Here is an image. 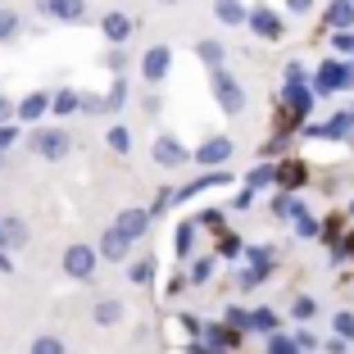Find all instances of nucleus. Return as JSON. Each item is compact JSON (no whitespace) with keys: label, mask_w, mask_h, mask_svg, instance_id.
<instances>
[{"label":"nucleus","mask_w":354,"mask_h":354,"mask_svg":"<svg viewBox=\"0 0 354 354\" xmlns=\"http://www.w3.org/2000/svg\"><path fill=\"white\" fill-rule=\"evenodd\" d=\"M354 86V59H323L313 73V91L318 95H336Z\"/></svg>","instance_id":"f257e3e1"},{"label":"nucleus","mask_w":354,"mask_h":354,"mask_svg":"<svg viewBox=\"0 0 354 354\" xmlns=\"http://www.w3.org/2000/svg\"><path fill=\"white\" fill-rule=\"evenodd\" d=\"M95 263H100V245H86V241H77V245H68V250H64V277L91 281V277H95Z\"/></svg>","instance_id":"f03ea898"},{"label":"nucleus","mask_w":354,"mask_h":354,"mask_svg":"<svg viewBox=\"0 0 354 354\" xmlns=\"http://www.w3.org/2000/svg\"><path fill=\"white\" fill-rule=\"evenodd\" d=\"M214 73V100H218L223 114H241L245 109V91H241V82L232 73H223V68H209Z\"/></svg>","instance_id":"7ed1b4c3"},{"label":"nucleus","mask_w":354,"mask_h":354,"mask_svg":"<svg viewBox=\"0 0 354 354\" xmlns=\"http://www.w3.org/2000/svg\"><path fill=\"white\" fill-rule=\"evenodd\" d=\"M245 28H250L254 37H263V41H281V37H286V23H281V14L268 10V5H254Z\"/></svg>","instance_id":"20e7f679"},{"label":"nucleus","mask_w":354,"mask_h":354,"mask_svg":"<svg viewBox=\"0 0 354 354\" xmlns=\"http://www.w3.org/2000/svg\"><path fill=\"white\" fill-rule=\"evenodd\" d=\"M313 100H318V91H313V82H304V77H291V82L281 86V104H286V109H291L295 118L309 114Z\"/></svg>","instance_id":"39448f33"},{"label":"nucleus","mask_w":354,"mask_h":354,"mask_svg":"<svg viewBox=\"0 0 354 354\" xmlns=\"http://www.w3.org/2000/svg\"><path fill=\"white\" fill-rule=\"evenodd\" d=\"M150 159H155L159 168H182L191 164V150L177 141V136H155V146H150Z\"/></svg>","instance_id":"423d86ee"},{"label":"nucleus","mask_w":354,"mask_h":354,"mask_svg":"<svg viewBox=\"0 0 354 354\" xmlns=\"http://www.w3.org/2000/svg\"><path fill=\"white\" fill-rule=\"evenodd\" d=\"M32 150L41 159H64L68 150H73V136L64 132V127H50V132H37L32 136Z\"/></svg>","instance_id":"0eeeda50"},{"label":"nucleus","mask_w":354,"mask_h":354,"mask_svg":"<svg viewBox=\"0 0 354 354\" xmlns=\"http://www.w3.org/2000/svg\"><path fill=\"white\" fill-rule=\"evenodd\" d=\"M304 136H313V141H345V136H354V109H350V114L327 118V123L304 127Z\"/></svg>","instance_id":"6e6552de"},{"label":"nucleus","mask_w":354,"mask_h":354,"mask_svg":"<svg viewBox=\"0 0 354 354\" xmlns=\"http://www.w3.org/2000/svg\"><path fill=\"white\" fill-rule=\"evenodd\" d=\"M168 68H173V50H168V46H150V50L141 55V77H146L150 86L164 82Z\"/></svg>","instance_id":"1a4fd4ad"},{"label":"nucleus","mask_w":354,"mask_h":354,"mask_svg":"<svg viewBox=\"0 0 354 354\" xmlns=\"http://www.w3.org/2000/svg\"><path fill=\"white\" fill-rule=\"evenodd\" d=\"M232 150H236V146H232L227 136H205V141L196 146V164L218 168V164H227V159H232Z\"/></svg>","instance_id":"9d476101"},{"label":"nucleus","mask_w":354,"mask_h":354,"mask_svg":"<svg viewBox=\"0 0 354 354\" xmlns=\"http://www.w3.org/2000/svg\"><path fill=\"white\" fill-rule=\"evenodd\" d=\"M37 5H41V14H50L59 23H82L86 14V0H37Z\"/></svg>","instance_id":"9b49d317"},{"label":"nucleus","mask_w":354,"mask_h":354,"mask_svg":"<svg viewBox=\"0 0 354 354\" xmlns=\"http://www.w3.org/2000/svg\"><path fill=\"white\" fill-rule=\"evenodd\" d=\"M127 254H132V236H123L118 227H109L100 236V259H109V263H123Z\"/></svg>","instance_id":"f8f14e48"},{"label":"nucleus","mask_w":354,"mask_h":354,"mask_svg":"<svg viewBox=\"0 0 354 354\" xmlns=\"http://www.w3.org/2000/svg\"><path fill=\"white\" fill-rule=\"evenodd\" d=\"M114 227L123 232V236L141 241V236H146V227H150V214H146V209H118V218H114Z\"/></svg>","instance_id":"ddd939ff"},{"label":"nucleus","mask_w":354,"mask_h":354,"mask_svg":"<svg viewBox=\"0 0 354 354\" xmlns=\"http://www.w3.org/2000/svg\"><path fill=\"white\" fill-rule=\"evenodd\" d=\"M132 28H136V23L127 19V14H118V10H109V14H104V23H100L104 41H114V46H123L127 37H132Z\"/></svg>","instance_id":"4468645a"},{"label":"nucleus","mask_w":354,"mask_h":354,"mask_svg":"<svg viewBox=\"0 0 354 354\" xmlns=\"http://www.w3.org/2000/svg\"><path fill=\"white\" fill-rule=\"evenodd\" d=\"M214 19L227 23V28H245V23H250V10H245L241 0H214Z\"/></svg>","instance_id":"2eb2a0df"},{"label":"nucleus","mask_w":354,"mask_h":354,"mask_svg":"<svg viewBox=\"0 0 354 354\" xmlns=\"http://www.w3.org/2000/svg\"><path fill=\"white\" fill-rule=\"evenodd\" d=\"M46 109H50V95L46 91H32L19 100V123H37V118H46Z\"/></svg>","instance_id":"dca6fc26"},{"label":"nucleus","mask_w":354,"mask_h":354,"mask_svg":"<svg viewBox=\"0 0 354 354\" xmlns=\"http://www.w3.org/2000/svg\"><path fill=\"white\" fill-rule=\"evenodd\" d=\"M323 23H327L332 32L354 28V0H332V5H327V14H323Z\"/></svg>","instance_id":"f3484780"},{"label":"nucleus","mask_w":354,"mask_h":354,"mask_svg":"<svg viewBox=\"0 0 354 354\" xmlns=\"http://www.w3.org/2000/svg\"><path fill=\"white\" fill-rule=\"evenodd\" d=\"M209 187H227V168H218V173H205V177H196L191 187H182V191H177V200H191V196H200V191H209Z\"/></svg>","instance_id":"a211bd4d"},{"label":"nucleus","mask_w":354,"mask_h":354,"mask_svg":"<svg viewBox=\"0 0 354 354\" xmlns=\"http://www.w3.org/2000/svg\"><path fill=\"white\" fill-rule=\"evenodd\" d=\"M300 200L291 196V191H277V196H272V218H281V223H295V214H300Z\"/></svg>","instance_id":"6ab92c4d"},{"label":"nucleus","mask_w":354,"mask_h":354,"mask_svg":"<svg viewBox=\"0 0 354 354\" xmlns=\"http://www.w3.org/2000/svg\"><path fill=\"white\" fill-rule=\"evenodd\" d=\"M155 272H159V259L155 254H141V259L127 268V281H136V286H146V281H155Z\"/></svg>","instance_id":"aec40b11"},{"label":"nucleus","mask_w":354,"mask_h":354,"mask_svg":"<svg viewBox=\"0 0 354 354\" xmlns=\"http://www.w3.org/2000/svg\"><path fill=\"white\" fill-rule=\"evenodd\" d=\"M241 341V332H236V327H209V332H205V345H214V350H232V345H236Z\"/></svg>","instance_id":"412c9836"},{"label":"nucleus","mask_w":354,"mask_h":354,"mask_svg":"<svg viewBox=\"0 0 354 354\" xmlns=\"http://www.w3.org/2000/svg\"><path fill=\"white\" fill-rule=\"evenodd\" d=\"M277 327H281V318H277L272 309H263V304H259V309H250V332H263V336H272Z\"/></svg>","instance_id":"4be33fe9"},{"label":"nucleus","mask_w":354,"mask_h":354,"mask_svg":"<svg viewBox=\"0 0 354 354\" xmlns=\"http://www.w3.org/2000/svg\"><path fill=\"white\" fill-rule=\"evenodd\" d=\"M104 146L114 150V155H127V150H132V132H127L123 123H114L109 132H104Z\"/></svg>","instance_id":"5701e85b"},{"label":"nucleus","mask_w":354,"mask_h":354,"mask_svg":"<svg viewBox=\"0 0 354 354\" xmlns=\"http://www.w3.org/2000/svg\"><path fill=\"white\" fill-rule=\"evenodd\" d=\"M123 318V300H95V323L100 327H114Z\"/></svg>","instance_id":"b1692460"},{"label":"nucleus","mask_w":354,"mask_h":354,"mask_svg":"<svg viewBox=\"0 0 354 354\" xmlns=\"http://www.w3.org/2000/svg\"><path fill=\"white\" fill-rule=\"evenodd\" d=\"M5 245H10V250H23V245H28V223L23 218H5Z\"/></svg>","instance_id":"393cba45"},{"label":"nucleus","mask_w":354,"mask_h":354,"mask_svg":"<svg viewBox=\"0 0 354 354\" xmlns=\"http://www.w3.org/2000/svg\"><path fill=\"white\" fill-rule=\"evenodd\" d=\"M50 109H55V114H77V109H82V95H77V91H55Z\"/></svg>","instance_id":"a878e982"},{"label":"nucleus","mask_w":354,"mask_h":354,"mask_svg":"<svg viewBox=\"0 0 354 354\" xmlns=\"http://www.w3.org/2000/svg\"><path fill=\"white\" fill-rule=\"evenodd\" d=\"M291 318H295V323H313V318H318V300H313V295H295Z\"/></svg>","instance_id":"bb28decb"},{"label":"nucleus","mask_w":354,"mask_h":354,"mask_svg":"<svg viewBox=\"0 0 354 354\" xmlns=\"http://www.w3.org/2000/svg\"><path fill=\"white\" fill-rule=\"evenodd\" d=\"M196 55L209 64V68H223V59H227V50H223V41H200Z\"/></svg>","instance_id":"cd10ccee"},{"label":"nucleus","mask_w":354,"mask_h":354,"mask_svg":"<svg viewBox=\"0 0 354 354\" xmlns=\"http://www.w3.org/2000/svg\"><path fill=\"white\" fill-rule=\"evenodd\" d=\"M263 277H268L263 268H254V263H245V268L236 272V286H241V291H259V286H263Z\"/></svg>","instance_id":"c85d7f7f"},{"label":"nucleus","mask_w":354,"mask_h":354,"mask_svg":"<svg viewBox=\"0 0 354 354\" xmlns=\"http://www.w3.org/2000/svg\"><path fill=\"white\" fill-rule=\"evenodd\" d=\"M263 354H304V350H300V341H295V336L272 332V336H268V350H263Z\"/></svg>","instance_id":"c756f323"},{"label":"nucleus","mask_w":354,"mask_h":354,"mask_svg":"<svg viewBox=\"0 0 354 354\" xmlns=\"http://www.w3.org/2000/svg\"><path fill=\"white\" fill-rule=\"evenodd\" d=\"M245 259H250L254 268L268 272V268H272V259H277V250H272V245H250V250H245Z\"/></svg>","instance_id":"7c9ffc66"},{"label":"nucleus","mask_w":354,"mask_h":354,"mask_svg":"<svg viewBox=\"0 0 354 354\" xmlns=\"http://www.w3.org/2000/svg\"><path fill=\"white\" fill-rule=\"evenodd\" d=\"M104 104H109V109H123V104H127V82H123V73H114V86H109Z\"/></svg>","instance_id":"2f4dec72"},{"label":"nucleus","mask_w":354,"mask_h":354,"mask_svg":"<svg viewBox=\"0 0 354 354\" xmlns=\"http://www.w3.org/2000/svg\"><path fill=\"white\" fill-rule=\"evenodd\" d=\"M19 14L14 10H0V41H14V37H19Z\"/></svg>","instance_id":"473e14b6"},{"label":"nucleus","mask_w":354,"mask_h":354,"mask_svg":"<svg viewBox=\"0 0 354 354\" xmlns=\"http://www.w3.org/2000/svg\"><path fill=\"white\" fill-rule=\"evenodd\" d=\"M28 354H68V350H64V341H59V336H37Z\"/></svg>","instance_id":"72a5a7b5"},{"label":"nucleus","mask_w":354,"mask_h":354,"mask_svg":"<svg viewBox=\"0 0 354 354\" xmlns=\"http://www.w3.org/2000/svg\"><path fill=\"white\" fill-rule=\"evenodd\" d=\"M268 182H277V168H272V164H259L250 177H245V187H254V191H259V187H268Z\"/></svg>","instance_id":"f704fd0d"},{"label":"nucleus","mask_w":354,"mask_h":354,"mask_svg":"<svg viewBox=\"0 0 354 354\" xmlns=\"http://www.w3.org/2000/svg\"><path fill=\"white\" fill-rule=\"evenodd\" d=\"M277 182H281V187H300V182H304V164H281Z\"/></svg>","instance_id":"c9c22d12"},{"label":"nucleus","mask_w":354,"mask_h":354,"mask_svg":"<svg viewBox=\"0 0 354 354\" xmlns=\"http://www.w3.org/2000/svg\"><path fill=\"white\" fill-rule=\"evenodd\" d=\"M332 332L345 336V341H354V313H350V309H341V313L332 318Z\"/></svg>","instance_id":"e433bc0d"},{"label":"nucleus","mask_w":354,"mask_h":354,"mask_svg":"<svg viewBox=\"0 0 354 354\" xmlns=\"http://www.w3.org/2000/svg\"><path fill=\"white\" fill-rule=\"evenodd\" d=\"M209 277H214V259H196L191 263V286H205Z\"/></svg>","instance_id":"4c0bfd02"},{"label":"nucleus","mask_w":354,"mask_h":354,"mask_svg":"<svg viewBox=\"0 0 354 354\" xmlns=\"http://www.w3.org/2000/svg\"><path fill=\"white\" fill-rule=\"evenodd\" d=\"M191 245H196V223H182L177 227V254H191Z\"/></svg>","instance_id":"58836bf2"},{"label":"nucleus","mask_w":354,"mask_h":354,"mask_svg":"<svg viewBox=\"0 0 354 354\" xmlns=\"http://www.w3.org/2000/svg\"><path fill=\"white\" fill-rule=\"evenodd\" d=\"M227 323L236 332H250V309H241V304H227Z\"/></svg>","instance_id":"ea45409f"},{"label":"nucleus","mask_w":354,"mask_h":354,"mask_svg":"<svg viewBox=\"0 0 354 354\" xmlns=\"http://www.w3.org/2000/svg\"><path fill=\"white\" fill-rule=\"evenodd\" d=\"M19 136H23V127L14 123V118H10V123H0V150H10V146H19Z\"/></svg>","instance_id":"a19ab883"},{"label":"nucleus","mask_w":354,"mask_h":354,"mask_svg":"<svg viewBox=\"0 0 354 354\" xmlns=\"http://www.w3.org/2000/svg\"><path fill=\"white\" fill-rule=\"evenodd\" d=\"M295 232H300V236H318V218H313L309 209H300V214H295Z\"/></svg>","instance_id":"79ce46f5"},{"label":"nucleus","mask_w":354,"mask_h":354,"mask_svg":"<svg viewBox=\"0 0 354 354\" xmlns=\"http://www.w3.org/2000/svg\"><path fill=\"white\" fill-rule=\"evenodd\" d=\"M104 68H109V73H123V68H127V50H123V46H114V50L104 55Z\"/></svg>","instance_id":"37998d69"},{"label":"nucleus","mask_w":354,"mask_h":354,"mask_svg":"<svg viewBox=\"0 0 354 354\" xmlns=\"http://www.w3.org/2000/svg\"><path fill=\"white\" fill-rule=\"evenodd\" d=\"M218 254H227V259H236V254H241V236H232V232H223V236H218Z\"/></svg>","instance_id":"c03bdc74"},{"label":"nucleus","mask_w":354,"mask_h":354,"mask_svg":"<svg viewBox=\"0 0 354 354\" xmlns=\"http://www.w3.org/2000/svg\"><path fill=\"white\" fill-rule=\"evenodd\" d=\"M10 118H19V104L10 95H0V123H10Z\"/></svg>","instance_id":"a18cd8bd"},{"label":"nucleus","mask_w":354,"mask_h":354,"mask_svg":"<svg viewBox=\"0 0 354 354\" xmlns=\"http://www.w3.org/2000/svg\"><path fill=\"white\" fill-rule=\"evenodd\" d=\"M295 341H300V350H304V354H309V350H318V336H313V332H304V327L295 332Z\"/></svg>","instance_id":"49530a36"},{"label":"nucleus","mask_w":354,"mask_h":354,"mask_svg":"<svg viewBox=\"0 0 354 354\" xmlns=\"http://www.w3.org/2000/svg\"><path fill=\"white\" fill-rule=\"evenodd\" d=\"M250 205H254V187H245L236 200H232V209H250Z\"/></svg>","instance_id":"de8ad7c7"},{"label":"nucleus","mask_w":354,"mask_h":354,"mask_svg":"<svg viewBox=\"0 0 354 354\" xmlns=\"http://www.w3.org/2000/svg\"><path fill=\"white\" fill-rule=\"evenodd\" d=\"M286 10H291V14H309L313 0H286Z\"/></svg>","instance_id":"09e8293b"},{"label":"nucleus","mask_w":354,"mask_h":354,"mask_svg":"<svg viewBox=\"0 0 354 354\" xmlns=\"http://www.w3.org/2000/svg\"><path fill=\"white\" fill-rule=\"evenodd\" d=\"M345 345H350L345 336H332V341H327V354H345Z\"/></svg>","instance_id":"8fccbe9b"},{"label":"nucleus","mask_w":354,"mask_h":354,"mask_svg":"<svg viewBox=\"0 0 354 354\" xmlns=\"http://www.w3.org/2000/svg\"><path fill=\"white\" fill-rule=\"evenodd\" d=\"M0 245H5V218H0Z\"/></svg>","instance_id":"3c124183"},{"label":"nucleus","mask_w":354,"mask_h":354,"mask_svg":"<svg viewBox=\"0 0 354 354\" xmlns=\"http://www.w3.org/2000/svg\"><path fill=\"white\" fill-rule=\"evenodd\" d=\"M0 168H5V150H0Z\"/></svg>","instance_id":"603ef678"},{"label":"nucleus","mask_w":354,"mask_h":354,"mask_svg":"<svg viewBox=\"0 0 354 354\" xmlns=\"http://www.w3.org/2000/svg\"><path fill=\"white\" fill-rule=\"evenodd\" d=\"M159 5H177V0H159Z\"/></svg>","instance_id":"864d4df0"},{"label":"nucleus","mask_w":354,"mask_h":354,"mask_svg":"<svg viewBox=\"0 0 354 354\" xmlns=\"http://www.w3.org/2000/svg\"><path fill=\"white\" fill-rule=\"evenodd\" d=\"M350 214H354V200H350Z\"/></svg>","instance_id":"5fc2aeb1"}]
</instances>
